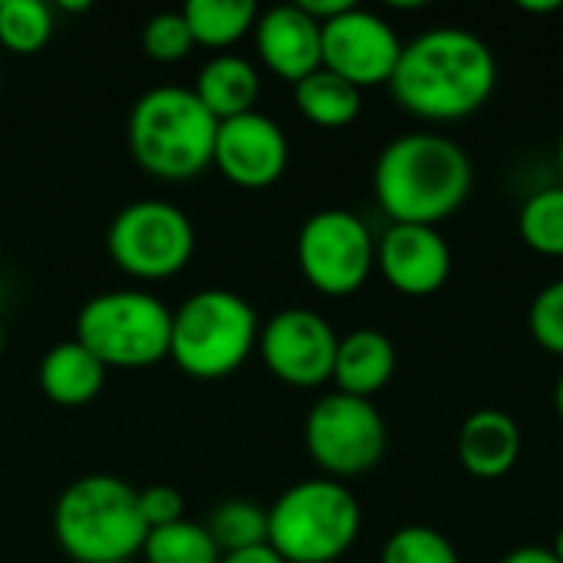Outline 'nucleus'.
<instances>
[{"mask_svg": "<svg viewBox=\"0 0 563 563\" xmlns=\"http://www.w3.org/2000/svg\"><path fill=\"white\" fill-rule=\"evenodd\" d=\"M320 26L327 23V20H333V16H340L343 10H350L353 3L350 0H297Z\"/></svg>", "mask_w": 563, "mask_h": 563, "instance_id": "30", "label": "nucleus"}, {"mask_svg": "<svg viewBox=\"0 0 563 563\" xmlns=\"http://www.w3.org/2000/svg\"><path fill=\"white\" fill-rule=\"evenodd\" d=\"M521 426L505 409H478L459 429V462L478 482L505 478L521 459Z\"/></svg>", "mask_w": 563, "mask_h": 563, "instance_id": "16", "label": "nucleus"}, {"mask_svg": "<svg viewBox=\"0 0 563 563\" xmlns=\"http://www.w3.org/2000/svg\"><path fill=\"white\" fill-rule=\"evenodd\" d=\"M53 36V7L43 0H0V46L30 56Z\"/></svg>", "mask_w": 563, "mask_h": 563, "instance_id": "25", "label": "nucleus"}, {"mask_svg": "<svg viewBox=\"0 0 563 563\" xmlns=\"http://www.w3.org/2000/svg\"><path fill=\"white\" fill-rule=\"evenodd\" d=\"M561 7H563L561 0H548V3H521V10L538 13V16H544V13H558Z\"/></svg>", "mask_w": 563, "mask_h": 563, "instance_id": "33", "label": "nucleus"}, {"mask_svg": "<svg viewBox=\"0 0 563 563\" xmlns=\"http://www.w3.org/2000/svg\"><path fill=\"white\" fill-rule=\"evenodd\" d=\"M297 264L317 294L353 297L376 267V238L356 211L323 208L297 234Z\"/></svg>", "mask_w": 563, "mask_h": 563, "instance_id": "10", "label": "nucleus"}, {"mask_svg": "<svg viewBox=\"0 0 563 563\" xmlns=\"http://www.w3.org/2000/svg\"><path fill=\"white\" fill-rule=\"evenodd\" d=\"M145 563H218L221 551L214 548L211 534L198 521H178L158 531H148L142 544Z\"/></svg>", "mask_w": 563, "mask_h": 563, "instance_id": "24", "label": "nucleus"}, {"mask_svg": "<svg viewBox=\"0 0 563 563\" xmlns=\"http://www.w3.org/2000/svg\"><path fill=\"white\" fill-rule=\"evenodd\" d=\"M191 92L218 122H224V119L254 112L261 99V73L251 59L238 53H214L198 69V82Z\"/></svg>", "mask_w": 563, "mask_h": 563, "instance_id": "19", "label": "nucleus"}, {"mask_svg": "<svg viewBox=\"0 0 563 563\" xmlns=\"http://www.w3.org/2000/svg\"><path fill=\"white\" fill-rule=\"evenodd\" d=\"M257 310L234 290L208 287L172 310L168 360L191 379H224L257 350Z\"/></svg>", "mask_w": 563, "mask_h": 563, "instance_id": "5", "label": "nucleus"}, {"mask_svg": "<svg viewBox=\"0 0 563 563\" xmlns=\"http://www.w3.org/2000/svg\"><path fill=\"white\" fill-rule=\"evenodd\" d=\"M501 563H561L551 548H538V544H528V548H515L511 554H505Z\"/></svg>", "mask_w": 563, "mask_h": 563, "instance_id": "31", "label": "nucleus"}, {"mask_svg": "<svg viewBox=\"0 0 563 563\" xmlns=\"http://www.w3.org/2000/svg\"><path fill=\"white\" fill-rule=\"evenodd\" d=\"M211 165L238 188L261 191L280 181L290 165V142L284 129L264 112H244L218 122Z\"/></svg>", "mask_w": 563, "mask_h": 563, "instance_id": "13", "label": "nucleus"}, {"mask_svg": "<svg viewBox=\"0 0 563 563\" xmlns=\"http://www.w3.org/2000/svg\"><path fill=\"white\" fill-rule=\"evenodd\" d=\"M218 563H284L271 544H261V548H251V551H238V554H221Z\"/></svg>", "mask_w": 563, "mask_h": 563, "instance_id": "32", "label": "nucleus"}, {"mask_svg": "<svg viewBox=\"0 0 563 563\" xmlns=\"http://www.w3.org/2000/svg\"><path fill=\"white\" fill-rule=\"evenodd\" d=\"M294 102L300 115L320 129H343L363 109V92L330 69H317L294 86Z\"/></svg>", "mask_w": 563, "mask_h": 563, "instance_id": "21", "label": "nucleus"}, {"mask_svg": "<svg viewBox=\"0 0 563 563\" xmlns=\"http://www.w3.org/2000/svg\"><path fill=\"white\" fill-rule=\"evenodd\" d=\"M360 528L356 495L333 478L297 482L267 508V544L284 563H336L356 544Z\"/></svg>", "mask_w": 563, "mask_h": 563, "instance_id": "6", "label": "nucleus"}, {"mask_svg": "<svg viewBox=\"0 0 563 563\" xmlns=\"http://www.w3.org/2000/svg\"><path fill=\"white\" fill-rule=\"evenodd\" d=\"M53 538L76 563L135 561L148 538L139 492L115 475L76 478L53 508Z\"/></svg>", "mask_w": 563, "mask_h": 563, "instance_id": "4", "label": "nucleus"}, {"mask_svg": "<svg viewBox=\"0 0 563 563\" xmlns=\"http://www.w3.org/2000/svg\"><path fill=\"white\" fill-rule=\"evenodd\" d=\"M106 373L109 369L79 340H66L43 353L36 379H40V393L53 406L79 409V406H89L102 393Z\"/></svg>", "mask_w": 563, "mask_h": 563, "instance_id": "18", "label": "nucleus"}, {"mask_svg": "<svg viewBox=\"0 0 563 563\" xmlns=\"http://www.w3.org/2000/svg\"><path fill=\"white\" fill-rule=\"evenodd\" d=\"M340 336L327 317L307 307L277 310L257 336V350L271 376L294 389H317L333 379Z\"/></svg>", "mask_w": 563, "mask_h": 563, "instance_id": "11", "label": "nucleus"}, {"mask_svg": "<svg viewBox=\"0 0 563 563\" xmlns=\"http://www.w3.org/2000/svg\"><path fill=\"white\" fill-rule=\"evenodd\" d=\"M76 340L106 369H145L168 360L172 310L145 290H106L82 303Z\"/></svg>", "mask_w": 563, "mask_h": 563, "instance_id": "7", "label": "nucleus"}, {"mask_svg": "<svg viewBox=\"0 0 563 563\" xmlns=\"http://www.w3.org/2000/svg\"><path fill=\"white\" fill-rule=\"evenodd\" d=\"M495 86V49L465 26H432L402 43L389 79L396 106L422 122H462L492 102Z\"/></svg>", "mask_w": 563, "mask_h": 563, "instance_id": "1", "label": "nucleus"}, {"mask_svg": "<svg viewBox=\"0 0 563 563\" xmlns=\"http://www.w3.org/2000/svg\"><path fill=\"white\" fill-rule=\"evenodd\" d=\"M379 563H462L455 544L429 528V525H406L399 531L389 534V541L383 544Z\"/></svg>", "mask_w": 563, "mask_h": 563, "instance_id": "26", "label": "nucleus"}, {"mask_svg": "<svg viewBox=\"0 0 563 563\" xmlns=\"http://www.w3.org/2000/svg\"><path fill=\"white\" fill-rule=\"evenodd\" d=\"M0 356H3V323H0Z\"/></svg>", "mask_w": 563, "mask_h": 563, "instance_id": "37", "label": "nucleus"}, {"mask_svg": "<svg viewBox=\"0 0 563 563\" xmlns=\"http://www.w3.org/2000/svg\"><path fill=\"white\" fill-rule=\"evenodd\" d=\"M205 528L221 554H238L267 544V511L247 498L221 501L205 521Z\"/></svg>", "mask_w": 563, "mask_h": 563, "instance_id": "22", "label": "nucleus"}, {"mask_svg": "<svg viewBox=\"0 0 563 563\" xmlns=\"http://www.w3.org/2000/svg\"><path fill=\"white\" fill-rule=\"evenodd\" d=\"M129 152L162 181H188L211 165L218 119L185 86H155L129 112Z\"/></svg>", "mask_w": 563, "mask_h": 563, "instance_id": "3", "label": "nucleus"}, {"mask_svg": "<svg viewBox=\"0 0 563 563\" xmlns=\"http://www.w3.org/2000/svg\"><path fill=\"white\" fill-rule=\"evenodd\" d=\"M551 554L563 563V528L554 534V544H551Z\"/></svg>", "mask_w": 563, "mask_h": 563, "instance_id": "35", "label": "nucleus"}, {"mask_svg": "<svg viewBox=\"0 0 563 563\" xmlns=\"http://www.w3.org/2000/svg\"><path fill=\"white\" fill-rule=\"evenodd\" d=\"M181 16L191 30L195 46L228 49L254 33L261 10L254 0H188L181 7Z\"/></svg>", "mask_w": 563, "mask_h": 563, "instance_id": "20", "label": "nucleus"}, {"mask_svg": "<svg viewBox=\"0 0 563 563\" xmlns=\"http://www.w3.org/2000/svg\"><path fill=\"white\" fill-rule=\"evenodd\" d=\"M0 92H3V73H0Z\"/></svg>", "mask_w": 563, "mask_h": 563, "instance_id": "38", "label": "nucleus"}, {"mask_svg": "<svg viewBox=\"0 0 563 563\" xmlns=\"http://www.w3.org/2000/svg\"><path fill=\"white\" fill-rule=\"evenodd\" d=\"M399 56L402 40L383 13L353 3L323 23V69L336 73L360 92L389 86Z\"/></svg>", "mask_w": 563, "mask_h": 563, "instance_id": "12", "label": "nucleus"}, {"mask_svg": "<svg viewBox=\"0 0 563 563\" xmlns=\"http://www.w3.org/2000/svg\"><path fill=\"white\" fill-rule=\"evenodd\" d=\"M528 333L544 353L563 360V277L534 294L528 307Z\"/></svg>", "mask_w": 563, "mask_h": 563, "instance_id": "28", "label": "nucleus"}, {"mask_svg": "<svg viewBox=\"0 0 563 563\" xmlns=\"http://www.w3.org/2000/svg\"><path fill=\"white\" fill-rule=\"evenodd\" d=\"M386 419L373 399L330 393L317 399L303 422V445L323 478L350 482L373 472L386 455Z\"/></svg>", "mask_w": 563, "mask_h": 563, "instance_id": "9", "label": "nucleus"}, {"mask_svg": "<svg viewBox=\"0 0 563 563\" xmlns=\"http://www.w3.org/2000/svg\"><path fill=\"white\" fill-rule=\"evenodd\" d=\"M251 36L261 63L290 86L323 66V26L300 3L261 10Z\"/></svg>", "mask_w": 563, "mask_h": 563, "instance_id": "15", "label": "nucleus"}, {"mask_svg": "<svg viewBox=\"0 0 563 563\" xmlns=\"http://www.w3.org/2000/svg\"><path fill=\"white\" fill-rule=\"evenodd\" d=\"M558 168H561V185H563V129L558 135Z\"/></svg>", "mask_w": 563, "mask_h": 563, "instance_id": "36", "label": "nucleus"}, {"mask_svg": "<svg viewBox=\"0 0 563 563\" xmlns=\"http://www.w3.org/2000/svg\"><path fill=\"white\" fill-rule=\"evenodd\" d=\"M475 185L468 152L442 132L393 139L373 165V195L389 224H429L462 211Z\"/></svg>", "mask_w": 563, "mask_h": 563, "instance_id": "2", "label": "nucleus"}, {"mask_svg": "<svg viewBox=\"0 0 563 563\" xmlns=\"http://www.w3.org/2000/svg\"><path fill=\"white\" fill-rule=\"evenodd\" d=\"M139 515L148 531L185 521V495L172 485H152L139 492Z\"/></svg>", "mask_w": 563, "mask_h": 563, "instance_id": "29", "label": "nucleus"}, {"mask_svg": "<svg viewBox=\"0 0 563 563\" xmlns=\"http://www.w3.org/2000/svg\"><path fill=\"white\" fill-rule=\"evenodd\" d=\"M376 267L402 297H432L452 277V247L439 228L389 224L376 238Z\"/></svg>", "mask_w": 563, "mask_h": 563, "instance_id": "14", "label": "nucleus"}, {"mask_svg": "<svg viewBox=\"0 0 563 563\" xmlns=\"http://www.w3.org/2000/svg\"><path fill=\"white\" fill-rule=\"evenodd\" d=\"M112 264L135 280H168L181 274L195 254L191 218L162 198H142L115 211L106 231Z\"/></svg>", "mask_w": 563, "mask_h": 563, "instance_id": "8", "label": "nucleus"}, {"mask_svg": "<svg viewBox=\"0 0 563 563\" xmlns=\"http://www.w3.org/2000/svg\"><path fill=\"white\" fill-rule=\"evenodd\" d=\"M142 49L155 63H178L195 49L191 30L181 16V10H162L152 13L142 26Z\"/></svg>", "mask_w": 563, "mask_h": 563, "instance_id": "27", "label": "nucleus"}, {"mask_svg": "<svg viewBox=\"0 0 563 563\" xmlns=\"http://www.w3.org/2000/svg\"><path fill=\"white\" fill-rule=\"evenodd\" d=\"M396 363H399L396 346L383 330H373V327L353 330L340 336V346H336V363H333L336 393L373 399L393 383Z\"/></svg>", "mask_w": 563, "mask_h": 563, "instance_id": "17", "label": "nucleus"}, {"mask_svg": "<svg viewBox=\"0 0 563 563\" xmlns=\"http://www.w3.org/2000/svg\"><path fill=\"white\" fill-rule=\"evenodd\" d=\"M554 409H558V419H561L563 426V373L561 379H558V386H554Z\"/></svg>", "mask_w": 563, "mask_h": 563, "instance_id": "34", "label": "nucleus"}, {"mask_svg": "<svg viewBox=\"0 0 563 563\" xmlns=\"http://www.w3.org/2000/svg\"><path fill=\"white\" fill-rule=\"evenodd\" d=\"M119 563H135V561H119Z\"/></svg>", "mask_w": 563, "mask_h": 563, "instance_id": "39", "label": "nucleus"}, {"mask_svg": "<svg viewBox=\"0 0 563 563\" xmlns=\"http://www.w3.org/2000/svg\"><path fill=\"white\" fill-rule=\"evenodd\" d=\"M521 241L541 257H563V185L538 188L518 211Z\"/></svg>", "mask_w": 563, "mask_h": 563, "instance_id": "23", "label": "nucleus"}]
</instances>
